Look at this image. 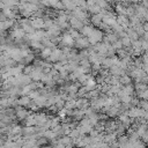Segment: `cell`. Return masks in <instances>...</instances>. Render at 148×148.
Listing matches in <instances>:
<instances>
[{
	"label": "cell",
	"instance_id": "cell-24",
	"mask_svg": "<svg viewBox=\"0 0 148 148\" xmlns=\"http://www.w3.org/2000/svg\"><path fill=\"white\" fill-rule=\"evenodd\" d=\"M96 3H97L101 8H108V7H109L106 0H96Z\"/></svg>",
	"mask_w": 148,
	"mask_h": 148
},
{
	"label": "cell",
	"instance_id": "cell-17",
	"mask_svg": "<svg viewBox=\"0 0 148 148\" xmlns=\"http://www.w3.org/2000/svg\"><path fill=\"white\" fill-rule=\"evenodd\" d=\"M116 136H117V133H109L108 135H104V141L105 142H108L109 145H111L112 143V141H114L116 140Z\"/></svg>",
	"mask_w": 148,
	"mask_h": 148
},
{
	"label": "cell",
	"instance_id": "cell-25",
	"mask_svg": "<svg viewBox=\"0 0 148 148\" xmlns=\"http://www.w3.org/2000/svg\"><path fill=\"white\" fill-rule=\"evenodd\" d=\"M112 45H113V47H114L116 50H118V49H121V47L124 46V45H123V42H121V39H118V40H117V42H114Z\"/></svg>",
	"mask_w": 148,
	"mask_h": 148
},
{
	"label": "cell",
	"instance_id": "cell-12",
	"mask_svg": "<svg viewBox=\"0 0 148 148\" xmlns=\"http://www.w3.org/2000/svg\"><path fill=\"white\" fill-rule=\"evenodd\" d=\"M25 125L27 126H36L37 121H36V114H29L25 118Z\"/></svg>",
	"mask_w": 148,
	"mask_h": 148
},
{
	"label": "cell",
	"instance_id": "cell-6",
	"mask_svg": "<svg viewBox=\"0 0 148 148\" xmlns=\"http://www.w3.org/2000/svg\"><path fill=\"white\" fill-rule=\"evenodd\" d=\"M10 36H12V38L18 40V39H22L23 37H25V31H24L23 29H15V30L10 34Z\"/></svg>",
	"mask_w": 148,
	"mask_h": 148
},
{
	"label": "cell",
	"instance_id": "cell-16",
	"mask_svg": "<svg viewBox=\"0 0 148 148\" xmlns=\"http://www.w3.org/2000/svg\"><path fill=\"white\" fill-rule=\"evenodd\" d=\"M52 50H53V49H51V47H44V49L42 50V53H40L42 58H44V59H47V58L51 56V53H52Z\"/></svg>",
	"mask_w": 148,
	"mask_h": 148
},
{
	"label": "cell",
	"instance_id": "cell-19",
	"mask_svg": "<svg viewBox=\"0 0 148 148\" xmlns=\"http://www.w3.org/2000/svg\"><path fill=\"white\" fill-rule=\"evenodd\" d=\"M68 32L71 34V36H72L74 39H77V38H80V37H81V32H80V31H77L76 29H69V30H68Z\"/></svg>",
	"mask_w": 148,
	"mask_h": 148
},
{
	"label": "cell",
	"instance_id": "cell-29",
	"mask_svg": "<svg viewBox=\"0 0 148 148\" xmlns=\"http://www.w3.org/2000/svg\"><path fill=\"white\" fill-rule=\"evenodd\" d=\"M147 86H148V83H147Z\"/></svg>",
	"mask_w": 148,
	"mask_h": 148
},
{
	"label": "cell",
	"instance_id": "cell-2",
	"mask_svg": "<svg viewBox=\"0 0 148 148\" xmlns=\"http://www.w3.org/2000/svg\"><path fill=\"white\" fill-rule=\"evenodd\" d=\"M69 23H71V25L74 28V29H76V30H81L84 25H83V22L80 20V18H77V17H75V16H72L71 18H69Z\"/></svg>",
	"mask_w": 148,
	"mask_h": 148
},
{
	"label": "cell",
	"instance_id": "cell-18",
	"mask_svg": "<svg viewBox=\"0 0 148 148\" xmlns=\"http://www.w3.org/2000/svg\"><path fill=\"white\" fill-rule=\"evenodd\" d=\"M126 8H127V7H125V6H123V5H118V6L116 7V12H117L119 15H127Z\"/></svg>",
	"mask_w": 148,
	"mask_h": 148
},
{
	"label": "cell",
	"instance_id": "cell-8",
	"mask_svg": "<svg viewBox=\"0 0 148 148\" xmlns=\"http://www.w3.org/2000/svg\"><path fill=\"white\" fill-rule=\"evenodd\" d=\"M31 102V98L29 95H23L17 99V104L21 106H28V104Z\"/></svg>",
	"mask_w": 148,
	"mask_h": 148
},
{
	"label": "cell",
	"instance_id": "cell-11",
	"mask_svg": "<svg viewBox=\"0 0 148 148\" xmlns=\"http://www.w3.org/2000/svg\"><path fill=\"white\" fill-rule=\"evenodd\" d=\"M89 105V102H88V98L84 97V98H80L76 101V108L77 109H87Z\"/></svg>",
	"mask_w": 148,
	"mask_h": 148
},
{
	"label": "cell",
	"instance_id": "cell-20",
	"mask_svg": "<svg viewBox=\"0 0 148 148\" xmlns=\"http://www.w3.org/2000/svg\"><path fill=\"white\" fill-rule=\"evenodd\" d=\"M121 39V42H123V45L126 47V46H130V45H132V39L128 37V36H125V37H123V38H120Z\"/></svg>",
	"mask_w": 148,
	"mask_h": 148
},
{
	"label": "cell",
	"instance_id": "cell-10",
	"mask_svg": "<svg viewBox=\"0 0 148 148\" xmlns=\"http://www.w3.org/2000/svg\"><path fill=\"white\" fill-rule=\"evenodd\" d=\"M29 114H30V112H29L28 110L22 109L21 105H20V108L16 109V116H17V118H20V119H25Z\"/></svg>",
	"mask_w": 148,
	"mask_h": 148
},
{
	"label": "cell",
	"instance_id": "cell-14",
	"mask_svg": "<svg viewBox=\"0 0 148 148\" xmlns=\"http://www.w3.org/2000/svg\"><path fill=\"white\" fill-rule=\"evenodd\" d=\"M86 86H87V88H88L89 90L96 89V88H97V81L94 80V79H91V77H89L88 81H87V83H86Z\"/></svg>",
	"mask_w": 148,
	"mask_h": 148
},
{
	"label": "cell",
	"instance_id": "cell-23",
	"mask_svg": "<svg viewBox=\"0 0 148 148\" xmlns=\"http://www.w3.org/2000/svg\"><path fill=\"white\" fill-rule=\"evenodd\" d=\"M40 95H42V94H40V91H39V90H36V89H35V90H32V91L29 94V96H30V98H31V99H35V98L39 97Z\"/></svg>",
	"mask_w": 148,
	"mask_h": 148
},
{
	"label": "cell",
	"instance_id": "cell-27",
	"mask_svg": "<svg viewBox=\"0 0 148 148\" xmlns=\"http://www.w3.org/2000/svg\"><path fill=\"white\" fill-rule=\"evenodd\" d=\"M143 29H145V31H148V21L143 23Z\"/></svg>",
	"mask_w": 148,
	"mask_h": 148
},
{
	"label": "cell",
	"instance_id": "cell-15",
	"mask_svg": "<svg viewBox=\"0 0 148 148\" xmlns=\"http://www.w3.org/2000/svg\"><path fill=\"white\" fill-rule=\"evenodd\" d=\"M92 30H94V28L92 27H90V25H84L81 30H80V32H81V35H83V36H89L91 32H92Z\"/></svg>",
	"mask_w": 148,
	"mask_h": 148
},
{
	"label": "cell",
	"instance_id": "cell-1",
	"mask_svg": "<svg viewBox=\"0 0 148 148\" xmlns=\"http://www.w3.org/2000/svg\"><path fill=\"white\" fill-rule=\"evenodd\" d=\"M88 39H89L90 44L95 45L96 43H98V42H101V40L103 39V32H102V31H99V30L94 29V30H92V32L88 36Z\"/></svg>",
	"mask_w": 148,
	"mask_h": 148
},
{
	"label": "cell",
	"instance_id": "cell-21",
	"mask_svg": "<svg viewBox=\"0 0 148 148\" xmlns=\"http://www.w3.org/2000/svg\"><path fill=\"white\" fill-rule=\"evenodd\" d=\"M120 83H123V84H130L131 83V76H128L127 74L120 76Z\"/></svg>",
	"mask_w": 148,
	"mask_h": 148
},
{
	"label": "cell",
	"instance_id": "cell-28",
	"mask_svg": "<svg viewBox=\"0 0 148 148\" xmlns=\"http://www.w3.org/2000/svg\"><path fill=\"white\" fill-rule=\"evenodd\" d=\"M146 56H148V50H146Z\"/></svg>",
	"mask_w": 148,
	"mask_h": 148
},
{
	"label": "cell",
	"instance_id": "cell-26",
	"mask_svg": "<svg viewBox=\"0 0 148 148\" xmlns=\"http://www.w3.org/2000/svg\"><path fill=\"white\" fill-rule=\"evenodd\" d=\"M56 23V21H52V20H46L45 21V29H50L53 24Z\"/></svg>",
	"mask_w": 148,
	"mask_h": 148
},
{
	"label": "cell",
	"instance_id": "cell-9",
	"mask_svg": "<svg viewBox=\"0 0 148 148\" xmlns=\"http://www.w3.org/2000/svg\"><path fill=\"white\" fill-rule=\"evenodd\" d=\"M90 21H91V23H92L94 25H99V24L103 22V15H102L101 13H99V14H92Z\"/></svg>",
	"mask_w": 148,
	"mask_h": 148
},
{
	"label": "cell",
	"instance_id": "cell-5",
	"mask_svg": "<svg viewBox=\"0 0 148 148\" xmlns=\"http://www.w3.org/2000/svg\"><path fill=\"white\" fill-rule=\"evenodd\" d=\"M31 24L35 29H43L45 28V21L40 17H37V18H32L31 20Z\"/></svg>",
	"mask_w": 148,
	"mask_h": 148
},
{
	"label": "cell",
	"instance_id": "cell-7",
	"mask_svg": "<svg viewBox=\"0 0 148 148\" xmlns=\"http://www.w3.org/2000/svg\"><path fill=\"white\" fill-rule=\"evenodd\" d=\"M61 53H62V51H60L59 49H56V50H52V53H51V56L47 58L50 61H53V62H57V61H59V59H60V56H61Z\"/></svg>",
	"mask_w": 148,
	"mask_h": 148
},
{
	"label": "cell",
	"instance_id": "cell-3",
	"mask_svg": "<svg viewBox=\"0 0 148 148\" xmlns=\"http://www.w3.org/2000/svg\"><path fill=\"white\" fill-rule=\"evenodd\" d=\"M117 22L123 25L124 28H127L131 25V21H130V17H127V15H119L117 17Z\"/></svg>",
	"mask_w": 148,
	"mask_h": 148
},
{
	"label": "cell",
	"instance_id": "cell-22",
	"mask_svg": "<svg viewBox=\"0 0 148 148\" xmlns=\"http://www.w3.org/2000/svg\"><path fill=\"white\" fill-rule=\"evenodd\" d=\"M117 54H118V57H119L120 59L125 58L126 56H130L128 52H127L126 50H123V49H118V50H117Z\"/></svg>",
	"mask_w": 148,
	"mask_h": 148
},
{
	"label": "cell",
	"instance_id": "cell-13",
	"mask_svg": "<svg viewBox=\"0 0 148 148\" xmlns=\"http://www.w3.org/2000/svg\"><path fill=\"white\" fill-rule=\"evenodd\" d=\"M13 25H14V20H12V18H8L6 21H1V29H2V31L8 29V28H12Z\"/></svg>",
	"mask_w": 148,
	"mask_h": 148
},
{
	"label": "cell",
	"instance_id": "cell-4",
	"mask_svg": "<svg viewBox=\"0 0 148 148\" xmlns=\"http://www.w3.org/2000/svg\"><path fill=\"white\" fill-rule=\"evenodd\" d=\"M89 44H90V42H89L88 38L80 37V38L75 39V45H76L77 47H80V49H86V47L89 46Z\"/></svg>",
	"mask_w": 148,
	"mask_h": 148
}]
</instances>
